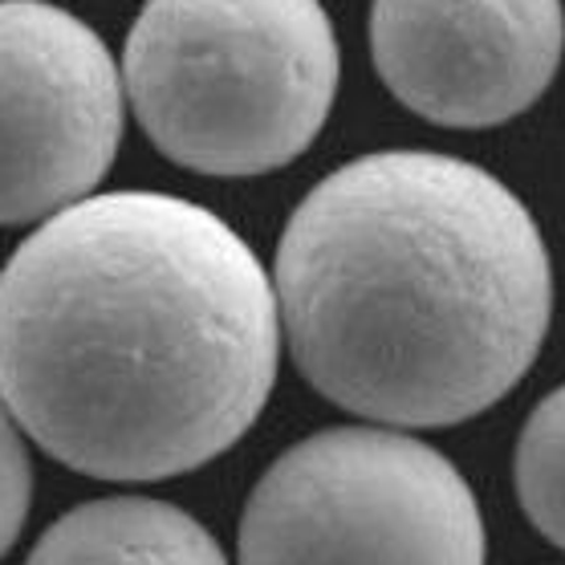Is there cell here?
I'll list each match as a JSON object with an SVG mask.
<instances>
[{
    "label": "cell",
    "mask_w": 565,
    "mask_h": 565,
    "mask_svg": "<svg viewBox=\"0 0 565 565\" xmlns=\"http://www.w3.org/2000/svg\"><path fill=\"white\" fill-rule=\"evenodd\" d=\"M489 537L448 456L391 427H330L260 476L241 565H484Z\"/></svg>",
    "instance_id": "4"
},
{
    "label": "cell",
    "mask_w": 565,
    "mask_h": 565,
    "mask_svg": "<svg viewBox=\"0 0 565 565\" xmlns=\"http://www.w3.org/2000/svg\"><path fill=\"white\" fill-rule=\"evenodd\" d=\"M25 565H228L192 513L147 497L77 504L53 521Z\"/></svg>",
    "instance_id": "7"
},
{
    "label": "cell",
    "mask_w": 565,
    "mask_h": 565,
    "mask_svg": "<svg viewBox=\"0 0 565 565\" xmlns=\"http://www.w3.org/2000/svg\"><path fill=\"white\" fill-rule=\"evenodd\" d=\"M273 294L318 395L386 427H451L533 366L553 265L497 175L439 151H374L297 204Z\"/></svg>",
    "instance_id": "2"
},
{
    "label": "cell",
    "mask_w": 565,
    "mask_h": 565,
    "mask_svg": "<svg viewBox=\"0 0 565 565\" xmlns=\"http://www.w3.org/2000/svg\"><path fill=\"white\" fill-rule=\"evenodd\" d=\"M29 501H33V476H29L21 427L9 415L4 398H0V557L13 550V541L21 537Z\"/></svg>",
    "instance_id": "9"
},
{
    "label": "cell",
    "mask_w": 565,
    "mask_h": 565,
    "mask_svg": "<svg viewBox=\"0 0 565 565\" xmlns=\"http://www.w3.org/2000/svg\"><path fill=\"white\" fill-rule=\"evenodd\" d=\"M516 497L541 537L565 550V386L537 403L516 444Z\"/></svg>",
    "instance_id": "8"
},
{
    "label": "cell",
    "mask_w": 565,
    "mask_h": 565,
    "mask_svg": "<svg viewBox=\"0 0 565 565\" xmlns=\"http://www.w3.org/2000/svg\"><path fill=\"white\" fill-rule=\"evenodd\" d=\"M277 359L265 265L180 195H86L0 269V398L38 448L98 480L216 460L257 424Z\"/></svg>",
    "instance_id": "1"
},
{
    "label": "cell",
    "mask_w": 565,
    "mask_h": 565,
    "mask_svg": "<svg viewBox=\"0 0 565 565\" xmlns=\"http://www.w3.org/2000/svg\"><path fill=\"white\" fill-rule=\"evenodd\" d=\"M122 115V74L82 17L0 0V224H38L94 195Z\"/></svg>",
    "instance_id": "5"
},
{
    "label": "cell",
    "mask_w": 565,
    "mask_h": 565,
    "mask_svg": "<svg viewBox=\"0 0 565 565\" xmlns=\"http://www.w3.org/2000/svg\"><path fill=\"white\" fill-rule=\"evenodd\" d=\"M565 50L562 0H374L383 86L427 122L501 127L550 90Z\"/></svg>",
    "instance_id": "6"
},
{
    "label": "cell",
    "mask_w": 565,
    "mask_h": 565,
    "mask_svg": "<svg viewBox=\"0 0 565 565\" xmlns=\"http://www.w3.org/2000/svg\"><path fill=\"white\" fill-rule=\"evenodd\" d=\"M142 135L200 175H265L318 139L338 94L321 0H147L122 53Z\"/></svg>",
    "instance_id": "3"
}]
</instances>
